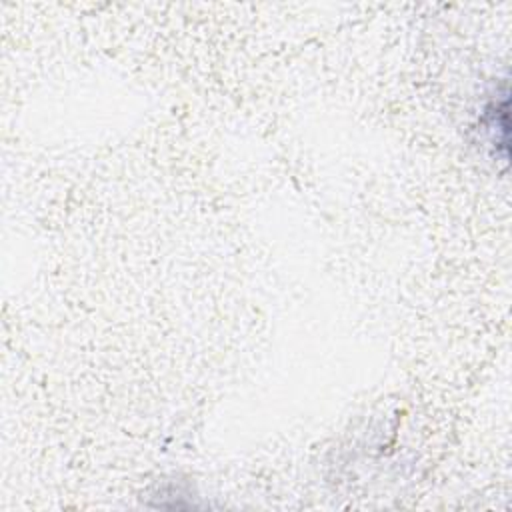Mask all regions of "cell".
Masks as SVG:
<instances>
[{"instance_id":"obj_1","label":"cell","mask_w":512,"mask_h":512,"mask_svg":"<svg viewBox=\"0 0 512 512\" xmlns=\"http://www.w3.org/2000/svg\"><path fill=\"white\" fill-rule=\"evenodd\" d=\"M508 80H502L500 88L488 98L484 104L482 116H480V134L490 146L492 154L502 160L504 164L508 162Z\"/></svg>"}]
</instances>
